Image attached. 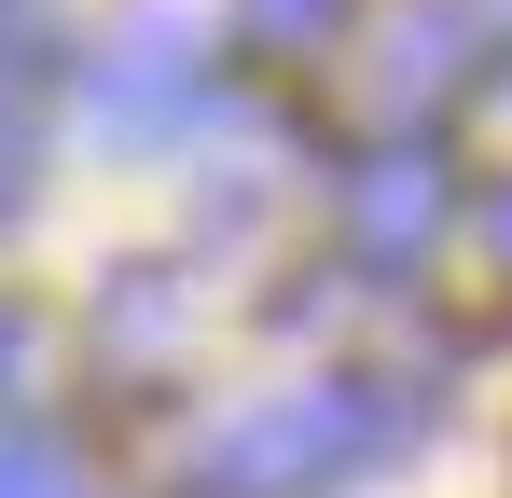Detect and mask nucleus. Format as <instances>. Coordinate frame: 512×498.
<instances>
[{"instance_id":"nucleus-4","label":"nucleus","mask_w":512,"mask_h":498,"mask_svg":"<svg viewBox=\"0 0 512 498\" xmlns=\"http://www.w3.org/2000/svg\"><path fill=\"white\" fill-rule=\"evenodd\" d=\"M346 28V0H236V42H263V56H319Z\"/></svg>"},{"instance_id":"nucleus-9","label":"nucleus","mask_w":512,"mask_h":498,"mask_svg":"<svg viewBox=\"0 0 512 498\" xmlns=\"http://www.w3.org/2000/svg\"><path fill=\"white\" fill-rule=\"evenodd\" d=\"M0 14H14V0H0Z\"/></svg>"},{"instance_id":"nucleus-3","label":"nucleus","mask_w":512,"mask_h":498,"mask_svg":"<svg viewBox=\"0 0 512 498\" xmlns=\"http://www.w3.org/2000/svg\"><path fill=\"white\" fill-rule=\"evenodd\" d=\"M333 222H346V249H360L374 277H388V263H416V249L443 236V153H374V166H346Z\"/></svg>"},{"instance_id":"nucleus-6","label":"nucleus","mask_w":512,"mask_h":498,"mask_svg":"<svg viewBox=\"0 0 512 498\" xmlns=\"http://www.w3.org/2000/svg\"><path fill=\"white\" fill-rule=\"evenodd\" d=\"M0 208H28V111H14V83H0Z\"/></svg>"},{"instance_id":"nucleus-1","label":"nucleus","mask_w":512,"mask_h":498,"mask_svg":"<svg viewBox=\"0 0 512 498\" xmlns=\"http://www.w3.org/2000/svg\"><path fill=\"white\" fill-rule=\"evenodd\" d=\"M402 443H416V388H388V374H305L277 402L222 415L180 457V498H333L360 471H388Z\"/></svg>"},{"instance_id":"nucleus-2","label":"nucleus","mask_w":512,"mask_h":498,"mask_svg":"<svg viewBox=\"0 0 512 498\" xmlns=\"http://www.w3.org/2000/svg\"><path fill=\"white\" fill-rule=\"evenodd\" d=\"M194 42H208V28H194L180 0H139V14L84 56V111L111 139H180V125L208 111V56H194Z\"/></svg>"},{"instance_id":"nucleus-5","label":"nucleus","mask_w":512,"mask_h":498,"mask_svg":"<svg viewBox=\"0 0 512 498\" xmlns=\"http://www.w3.org/2000/svg\"><path fill=\"white\" fill-rule=\"evenodd\" d=\"M0 498H84V471H70L42 429H0Z\"/></svg>"},{"instance_id":"nucleus-8","label":"nucleus","mask_w":512,"mask_h":498,"mask_svg":"<svg viewBox=\"0 0 512 498\" xmlns=\"http://www.w3.org/2000/svg\"><path fill=\"white\" fill-rule=\"evenodd\" d=\"M485 249H499V263H512V194H499V208H485Z\"/></svg>"},{"instance_id":"nucleus-7","label":"nucleus","mask_w":512,"mask_h":498,"mask_svg":"<svg viewBox=\"0 0 512 498\" xmlns=\"http://www.w3.org/2000/svg\"><path fill=\"white\" fill-rule=\"evenodd\" d=\"M28 388V305H0V402Z\"/></svg>"}]
</instances>
